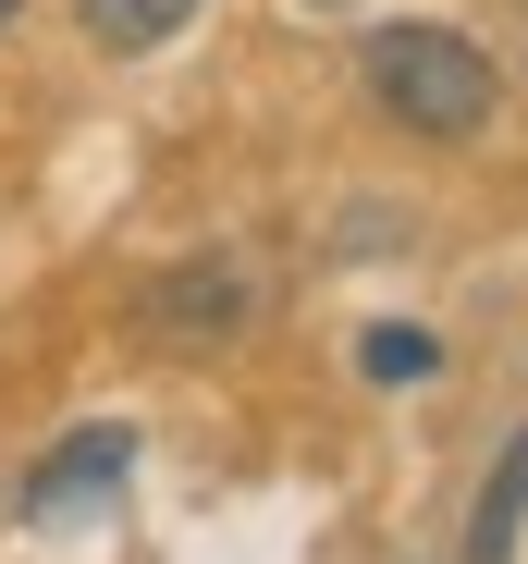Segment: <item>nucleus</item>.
<instances>
[{
  "label": "nucleus",
  "mask_w": 528,
  "mask_h": 564,
  "mask_svg": "<svg viewBox=\"0 0 528 564\" xmlns=\"http://www.w3.org/2000/svg\"><path fill=\"white\" fill-rule=\"evenodd\" d=\"M369 111L430 135V148H467L492 111H504V74L455 37V25H381L369 37Z\"/></svg>",
  "instance_id": "nucleus-1"
},
{
  "label": "nucleus",
  "mask_w": 528,
  "mask_h": 564,
  "mask_svg": "<svg viewBox=\"0 0 528 564\" xmlns=\"http://www.w3.org/2000/svg\"><path fill=\"white\" fill-rule=\"evenodd\" d=\"M357 368H369V381H430V368H443V344L406 332V319H381V332L357 344Z\"/></svg>",
  "instance_id": "nucleus-6"
},
{
  "label": "nucleus",
  "mask_w": 528,
  "mask_h": 564,
  "mask_svg": "<svg viewBox=\"0 0 528 564\" xmlns=\"http://www.w3.org/2000/svg\"><path fill=\"white\" fill-rule=\"evenodd\" d=\"M185 13H197V0H86V37H99L111 62H148V50L185 37Z\"/></svg>",
  "instance_id": "nucleus-4"
},
{
  "label": "nucleus",
  "mask_w": 528,
  "mask_h": 564,
  "mask_svg": "<svg viewBox=\"0 0 528 564\" xmlns=\"http://www.w3.org/2000/svg\"><path fill=\"white\" fill-rule=\"evenodd\" d=\"M516 528H528V442L492 466V491H479V528H467V564H504V552H516Z\"/></svg>",
  "instance_id": "nucleus-5"
},
{
  "label": "nucleus",
  "mask_w": 528,
  "mask_h": 564,
  "mask_svg": "<svg viewBox=\"0 0 528 564\" xmlns=\"http://www.w3.org/2000/svg\"><path fill=\"white\" fill-rule=\"evenodd\" d=\"M13 13H25V0H0V25H13Z\"/></svg>",
  "instance_id": "nucleus-7"
},
{
  "label": "nucleus",
  "mask_w": 528,
  "mask_h": 564,
  "mask_svg": "<svg viewBox=\"0 0 528 564\" xmlns=\"http://www.w3.org/2000/svg\"><path fill=\"white\" fill-rule=\"evenodd\" d=\"M123 479H136V430H74V442H50L25 466V516H86V503L123 491Z\"/></svg>",
  "instance_id": "nucleus-3"
},
{
  "label": "nucleus",
  "mask_w": 528,
  "mask_h": 564,
  "mask_svg": "<svg viewBox=\"0 0 528 564\" xmlns=\"http://www.w3.org/2000/svg\"><path fill=\"white\" fill-rule=\"evenodd\" d=\"M246 319H258V270H246V258H185V270H160V282H148V332H160V344H185V356L234 344Z\"/></svg>",
  "instance_id": "nucleus-2"
},
{
  "label": "nucleus",
  "mask_w": 528,
  "mask_h": 564,
  "mask_svg": "<svg viewBox=\"0 0 528 564\" xmlns=\"http://www.w3.org/2000/svg\"><path fill=\"white\" fill-rule=\"evenodd\" d=\"M308 13H344V0H308Z\"/></svg>",
  "instance_id": "nucleus-8"
}]
</instances>
